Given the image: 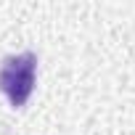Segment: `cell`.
I'll use <instances>...</instances> for the list:
<instances>
[{"mask_svg": "<svg viewBox=\"0 0 135 135\" xmlns=\"http://www.w3.org/2000/svg\"><path fill=\"white\" fill-rule=\"evenodd\" d=\"M35 74H37V56L29 50L19 56H8L0 66V90L8 95V101L16 109L29 101L35 90Z\"/></svg>", "mask_w": 135, "mask_h": 135, "instance_id": "cell-1", "label": "cell"}]
</instances>
